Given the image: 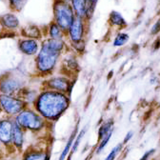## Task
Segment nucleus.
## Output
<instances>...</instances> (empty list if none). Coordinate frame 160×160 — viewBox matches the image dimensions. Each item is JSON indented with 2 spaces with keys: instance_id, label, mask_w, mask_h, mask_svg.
I'll return each mask as SVG.
<instances>
[{
  "instance_id": "nucleus-20",
  "label": "nucleus",
  "mask_w": 160,
  "mask_h": 160,
  "mask_svg": "<svg viewBox=\"0 0 160 160\" xmlns=\"http://www.w3.org/2000/svg\"><path fill=\"white\" fill-rule=\"evenodd\" d=\"M78 124L75 125L74 129L72 130V132H71V134L69 135L67 141L65 143V146L61 152V153L59 154V157H58V160H66L69 156H70V153H71V150H72V143H73V140L78 132Z\"/></svg>"
},
{
  "instance_id": "nucleus-32",
  "label": "nucleus",
  "mask_w": 160,
  "mask_h": 160,
  "mask_svg": "<svg viewBox=\"0 0 160 160\" xmlns=\"http://www.w3.org/2000/svg\"><path fill=\"white\" fill-rule=\"evenodd\" d=\"M6 156H7V154L4 151V149L1 147V145H0V160H4V158Z\"/></svg>"
},
{
  "instance_id": "nucleus-26",
  "label": "nucleus",
  "mask_w": 160,
  "mask_h": 160,
  "mask_svg": "<svg viewBox=\"0 0 160 160\" xmlns=\"http://www.w3.org/2000/svg\"><path fill=\"white\" fill-rule=\"evenodd\" d=\"M68 48L71 52L77 54L78 56L85 53L86 51V41H80L74 43H68Z\"/></svg>"
},
{
  "instance_id": "nucleus-8",
  "label": "nucleus",
  "mask_w": 160,
  "mask_h": 160,
  "mask_svg": "<svg viewBox=\"0 0 160 160\" xmlns=\"http://www.w3.org/2000/svg\"><path fill=\"white\" fill-rule=\"evenodd\" d=\"M90 22L87 20L75 16L72 23L65 32V38L68 43L86 41L89 33Z\"/></svg>"
},
{
  "instance_id": "nucleus-15",
  "label": "nucleus",
  "mask_w": 160,
  "mask_h": 160,
  "mask_svg": "<svg viewBox=\"0 0 160 160\" xmlns=\"http://www.w3.org/2000/svg\"><path fill=\"white\" fill-rule=\"evenodd\" d=\"M21 22L17 16V13L8 12L6 13L0 14V28L2 32L16 33L21 28Z\"/></svg>"
},
{
  "instance_id": "nucleus-4",
  "label": "nucleus",
  "mask_w": 160,
  "mask_h": 160,
  "mask_svg": "<svg viewBox=\"0 0 160 160\" xmlns=\"http://www.w3.org/2000/svg\"><path fill=\"white\" fill-rule=\"evenodd\" d=\"M28 85L25 77L14 71H8L0 74V94L19 95Z\"/></svg>"
},
{
  "instance_id": "nucleus-37",
  "label": "nucleus",
  "mask_w": 160,
  "mask_h": 160,
  "mask_svg": "<svg viewBox=\"0 0 160 160\" xmlns=\"http://www.w3.org/2000/svg\"><path fill=\"white\" fill-rule=\"evenodd\" d=\"M1 33H2V31H1V28H0V35H1Z\"/></svg>"
},
{
  "instance_id": "nucleus-30",
  "label": "nucleus",
  "mask_w": 160,
  "mask_h": 160,
  "mask_svg": "<svg viewBox=\"0 0 160 160\" xmlns=\"http://www.w3.org/2000/svg\"><path fill=\"white\" fill-rule=\"evenodd\" d=\"M133 135H134V132L132 131V130H131V131H128L127 132H126V134H125V136H124V138H123V141H122V143L126 146L131 140L133 138Z\"/></svg>"
},
{
  "instance_id": "nucleus-7",
  "label": "nucleus",
  "mask_w": 160,
  "mask_h": 160,
  "mask_svg": "<svg viewBox=\"0 0 160 160\" xmlns=\"http://www.w3.org/2000/svg\"><path fill=\"white\" fill-rule=\"evenodd\" d=\"M0 107L3 115L14 118L28 106L19 95L0 94Z\"/></svg>"
},
{
  "instance_id": "nucleus-35",
  "label": "nucleus",
  "mask_w": 160,
  "mask_h": 160,
  "mask_svg": "<svg viewBox=\"0 0 160 160\" xmlns=\"http://www.w3.org/2000/svg\"><path fill=\"white\" fill-rule=\"evenodd\" d=\"M2 115V110H1V107H0V116Z\"/></svg>"
},
{
  "instance_id": "nucleus-18",
  "label": "nucleus",
  "mask_w": 160,
  "mask_h": 160,
  "mask_svg": "<svg viewBox=\"0 0 160 160\" xmlns=\"http://www.w3.org/2000/svg\"><path fill=\"white\" fill-rule=\"evenodd\" d=\"M41 89H35L33 87H31L29 84L22 90V92H20L19 96L21 97L25 103L27 104L28 107H32L33 104L35 103V100L39 94V92Z\"/></svg>"
},
{
  "instance_id": "nucleus-31",
  "label": "nucleus",
  "mask_w": 160,
  "mask_h": 160,
  "mask_svg": "<svg viewBox=\"0 0 160 160\" xmlns=\"http://www.w3.org/2000/svg\"><path fill=\"white\" fill-rule=\"evenodd\" d=\"M160 49V36H157L156 39L153 40L152 45V52H156Z\"/></svg>"
},
{
  "instance_id": "nucleus-9",
  "label": "nucleus",
  "mask_w": 160,
  "mask_h": 160,
  "mask_svg": "<svg viewBox=\"0 0 160 160\" xmlns=\"http://www.w3.org/2000/svg\"><path fill=\"white\" fill-rule=\"evenodd\" d=\"M80 71H81V66L79 63V56L68 49L61 57L57 72L76 79Z\"/></svg>"
},
{
  "instance_id": "nucleus-36",
  "label": "nucleus",
  "mask_w": 160,
  "mask_h": 160,
  "mask_svg": "<svg viewBox=\"0 0 160 160\" xmlns=\"http://www.w3.org/2000/svg\"><path fill=\"white\" fill-rule=\"evenodd\" d=\"M63 1H67V2H70L71 0H63Z\"/></svg>"
},
{
  "instance_id": "nucleus-19",
  "label": "nucleus",
  "mask_w": 160,
  "mask_h": 160,
  "mask_svg": "<svg viewBox=\"0 0 160 160\" xmlns=\"http://www.w3.org/2000/svg\"><path fill=\"white\" fill-rule=\"evenodd\" d=\"M44 32H45V37L53 38V39H63V38H65V32L56 23H54L52 20L49 24L44 26Z\"/></svg>"
},
{
  "instance_id": "nucleus-11",
  "label": "nucleus",
  "mask_w": 160,
  "mask_h": 160,
  "mask_svg": "<svg viewBox=\"0 0 160 160\" xmlns=\"http://www.w3.org/2000/svg\"><path fill=\"white\" fill-rule=\"evenodd\" d=\"M51 150L46 143L41 146V143L28 146L20 154V160H51Z\"/></svg>"
},
{
  "instance_id": "nucleus-16",
  "label": "nucleus",
  "mask_w": 160,
  "mask_h": 160,
  "mask_svg": "<svg viewBox=\"0 0 160 160\" xmlns=\"http://www.w3.org/2000/svg\"><path fill=\"white\" fill-rule=\"evenodd\" d=\"M17 35L20 37H26L36 39L38 41H42L45 38L44 26H39L36 24H26L21 26L20 30L17 32Z\"/></svg>"
},
{
  "instance_id": "nucleus-34",
  "label": "nucleus",
  "mask_w": 160,
  "mask_h": 160,
  "mask_svg": "<svg viewBox=\"0 0 160 160\" xmlns=\"http://www.w3.org/2000/svg\"><path fill=\"white\" fill-rule=\"evenodd\" d=\"M156 80H157V78L154 76V78H152L151 80H150V83L152 85V84H155V82H156Z\"/></svg>"
},
{
  "instance_id": "nucleus-27",
  "label": "nucleus",
  "mask_w": 160,
  "mask_h": 160,
  "mask_svg": "<svg viewBox=\"0 0 160 160\" xmlns=\"http://www.w3.org/2000/svg\"><path fill=\"white\" fill-rule=\"evenodd\" d=\"M124 147H125V145L122 142L118 143L109 152V153L105 156V158L103 160H115L117 158V156L123 152Z\"/></svg>"
},
{
  "instance_id": "nucleus-21",
  "label": "nucleus",
  "mask_w": 160,
  "mask_h": 160,
  "mask_svg": "<svg viewBox=\"0 0 160 160\" xmlns=\"http://www.w3.org/2000/svg\"><path fill=\"white\" fill-rule=\"evenodd\" d=\"M114 132V121L113 119L109 118L106 119L105 121H103L101 124H100L98 131H97V138L98 140L103 138L104 136H106L107 134H109L110 132Z\"/></svg>"
},
{
  "instance_id": "nucleus-1",
  "label": "nucleus",
  "mask_w": 160,
  "mask_h": 160,
  "mask_svg": "<svg viewBox=\"0 0 160 160\" xmlns=\"http://www.w3.org/2000/svg\"><path fill=\"white\" fill-rule=\"evenodd\" d=\"M68 49V42L65 38L53 39L45 37L41 41L38 53L33 57L35 75L43 79L55 73L63 53Z\"/></svg>"
},
{
  "instance_id": "nucleus-23",
  "label": "nucleus",
  "mask_w": 160,
  "mask_h": 160,
  "mask_svg": "<svg viewBox=\"0 0 160 160\" xmlns=\"http://www.w3.org/2000/svg\"><path fill=\"white\" fill-rule=\"evenodd\" d=\"M5 1L7 2L10 12L18 13L24 10L29 0H5Z\"/></svg>"
},
{
  "instance_id": "nucleus-24",
  "label": "nucleus",
  "mask_w": 160,
  "mask_h": 160,
  "mask_svg": "<svg viewBox=\"0 0 160 160\" xmlns=\"http://www.w3.org/2000/svg\"><path fill=\"white\" fill-rule=\"evenodd\" d=\"M86 132H87V127H84L82 130L78 131V132H77V134H76V136H75V138L73 140V143H72V150H71L70 156H72V154H74L76 152V151L78 150L80 144H81V142H82V140H83Z\"/></svg>"
},
{
  "instance_id": "nucleus-12",
  "label": "nucleus",
  "mask_w": 160,
  "mask_h": 160,
  "mask_svg": "<svg viewBox=\"0 0 160 160\" xmlns=\"http://www.w3.org/2000/svg\"><path fill=\"white\" fill-rule=\"evenodd\" d=\"M27 135L28 132L24 131L18 123L14 120L12 122V153L21 154L22 152L27 148Z\"/></svg>"
},
{
  "instance_id": "nucleus-3",
  "label": "nucleus",
  "mask_w": 160,
  "mask_h": 160,
  "mask_svg": "<svg viewBox=\"0 0 160 160\" xmlns=\"http://www.w3.org/2000/svg\"><path fill=\"white\" fill-rule=\"evenodd\" d=\"M14 120L29 134L37 138H47L53 126L32 107L25 108L14 117Z\"/></svg>"
},
{
  "instance_id": "nucleus-14",
  "label": "nucleus",
  "mask_w": 160,
  "mask_h": 160,
  "mask_svg": "<svg viewBox=\"0 0 160 160\" xmlns=\"http://www.w3.org/2000/svg\"><path fill=\"white\" fill-rule=\"evenodd\" d=\"M40 45H41V41L26 37L18 36L16 41L17 50L20 52V53L27 57H34L39 52Z\"/></svg>"
},
{
  "instance_id": "nucleus-22",
  "label": "nucleus",
  "mask_w": 160,
  "mask_h": 160,
  "mask_svg": "<svg viewBox=\"0 0 160 160\" xmlns=\"http://www.w3.org/2000/svg\"><path fill=\"white\" fill-rule=\"evenodd\" d=\"M130 41V35L126 32H118L112 39V47L121 48L124 47Z\"/></svg>"
},
{
  "instance_id": "nucleus-33",
  "label": "nucleus",
  "mask_w": 160,
  "mask_h": 160,
  "mask_svg": "<svg viewBox=\"0 0 160 160\" xmlns=\"http://www.w3.org/2000/svg\"><path fill=\"white\" fill-rule=\"evenodd\" d=\"M87 1L91 4H93V5H96L97 2H98V0H87Z\"/></svg>"
},
{
  "instance_id": "nucleus-25",
  "label": "nucleus",
  "mask_w": 160,
  "mask_h": 160,
  "mask_svg": "<svg viewBox=\"0 0 160 160\" xmlns=\"http://www.w3.org/2000/svg\"><path fill=\"white\" fill-rule=\"evenodd\" d=\"M113 132H110L109 134H107L106 136H104L103 138L99 139L98 140V143L95 147V150H94V153L95 154H100L104 152V150L106 149V147L108 146V144L110 143L111 139H112V136Z\"/></svg>"
},
{
  "instance_id": "nucleus-13",
  "label": "nucleus",
  "mask_w": 160,
  "mask_h": 160,
  "mask_svg": "<svg viewBox=\"0 0 160 160\" xmlns=\"http://www.w3.org/2000/svg\"><path fill=\"white\" fill-rule=\"evenodd\" d=\"M70 4L74 12L75 16L91 22L94 14L96 5L89 3L87 0H71Z\"/></svg>"
},
{
  "instance_id": "nucleus-6",
  "label": "nucleus",
  "mask_w": 160,
  "mask_h": 160,
  "mask_svg": "<svg viewBox=\"0 0 160 160\" xmlns=\"http://www.w3.org/2000/svg\"><path fill=\"white\" fill-rule=\"evenodd\" d=\"M75 18L74 12L70 2L63 0H53L52 21L56 23L65 32Z\"/></svg>"
},
{
  "instance_id": "nucleus-38",
  "label": "nucleus",
  "mask_w": 160,
  "mask_h": 160,
  "mask_svg": "<svg viewBox=\"0 0 160 160\" xmlns=\"http://www.w3.org/2000/svg\"><path fill=\"white\" fill-rule=\"evenodd\" d=\"M158 4H159V6H160V0H158Z\"/></svg>"
},
{
  "instance_id": "nucleus-29",
  "label": "nucleus",
  "mask_w": 160,
  "mask_h": 160,
  "mask_svg": "<svg viewBox=\"0 0 160 160\" xmlns=\"http://www.w3.org/2000/svg\"><path fill=\"white\" fill-rule=\"evenodd\" d=\"M155 152H156V150H155L154 148H153V149H150V150L146 151V152L143 153V155L141 156V158H140L139 160H150V159L154 155Z\"/></svg>"
},
{
  "instance_id": "nucleus-10",
  "label": "nucleus",
  "mask_w": 160,
  "mask_h": 160,
  "mask_svg": "<svg viewBox=\"0 0 160 160\" xmlns=\"http://www.w3.org/2000/svg\"><path fill=\"white\" fill-rule=\"evenodd\" d=\"M13 118L6 115L0 116V145L4 149L7 155L12 153V135Z\"/></svg>"
},
{
  "instance_id": "nucleus-17",
  "label": "nucleus",
  "mask_w": 160,
  "mask_h": 160,
  "mask_svg": "<svg viewBox=\"0 0 160 160\" xmlns=\"http://www.w3.org/2000/svg\"><path fill=\"white\" fill-rule=\"evenodd\" d=\"M108 24L110 27L117 30L125 29L128 26V22L125 19V17L117 11H112L108 17Z\"/></svg>"
},
{
  "instance_id": "nucleus-28",
  "label": "nucleus",
  "mask_w": 160,
  "mask_h": 160,
  "mask_svg": "<svg viewBox=\"0 0 160 160\" xmlns=\"http://www.w3.org/2000/svg\"><path fill=\"white\" fill-rule=\"evenodd\" d=\"M160 33V17L153 23V25L151 27L150 34L152 36H156Z\"/></svg>"
},
{
  "instance_id": "nucleus-2",
  "label": "nucleus",
  "mask_w": 160,
  "mask_h": 160,
  "mask_svg": "<svg viewBox=\"0 0 160 160\" xmlns=\"http://www.w3.org/2000/svg\"><path fill=\"white\" fill-rule=\"evenodd\" d=\"M71 104V95L41 89L32 108L53 125L68 112Z\"/></svg>"
},
{
  "instance_id": "nucleus-5",
  "label": "nucleus",
  "mask_w": 160,
  "mask_h": 160,
  "mask_svg": "<svg viewBox=\"0 0 160 160\" xmlns=\"http://www.w3.org/2000/svg\"><path fill=\"white\" fill-rule=\"evenodd\" d=\"M75 81V78H72L65 74L57 72L41 79L40 87H41V89L54 91L71 95Z\"/></svg>"
}]
</instances>
